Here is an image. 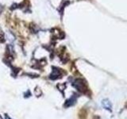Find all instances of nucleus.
Listing matches in <instances>:
<instances>
[{
  "label": "nucleus",
  "instance_id": "f257e3e1",
  "mask_svg": "<svg viewBox=\"0 0 127 119\" xmlns=\"http://www.w3.org/2000/svg\"><path fill=\"white\" fill-rule=\"evenodd\" d=\"M6 119H10L9 118H8V117H6Z\"/></svg>",
  "mask_w": 127,
  "mask_h": 119
}]
</instances>
